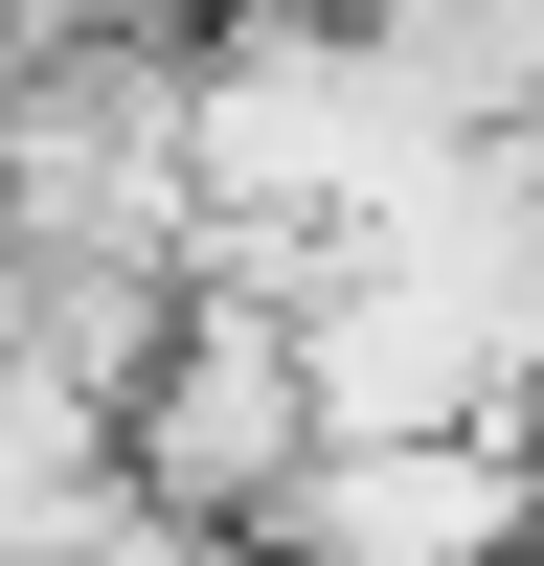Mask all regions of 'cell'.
<instances>
[{
    "label": "cell",
    "mask_w": 544,
    "mask_h": 566,
    "mask_svg": "<svg viewBox=\"0 0 544 566\" xmlns=\"http://www.w3.org/2000/svg\"><path fill=\"white\" fill-rule=\"evenodd\" d=\"M317 363H295V295H205L181 317V363L136 386V499L159 522H205V544H272L317 499Z\"/></svg>",
    "instance_id": "1"
},
{
    "label": "cell",
    "mask_w": 544,
    "mask_h": 566,
    "mask_svg": "<svg viewBox=\"0 0 544 566\" xmlns=\"http://www.w3.org/2000/svg\"><path fill=\"white\" fill-rule=\"evenodd\" d=\"M272 566H544V431H453V453H317V499L272 522Z\"/></svg>",
    "instance_id": "2"
},
{
    "label": "cell",
    "mask_w": 544,
    "mask_h": 566,
    "mask_svg": "<svg viewBox=\"0 0 544 566\" xmlns=\"http://www.w3.org/2000/svg\"><path fill=\"white\" fill-rule=\"evenodd\" d=\"M453 136H544V0H341Z\"/></svg>",
    "instance_id": "3"
},
{
    "label": "cell",
    "mask_w": 544,
    "mask_h": 566,
    "mask_svg": "<svg viewBox=\"0 0 544 566\" xmlns=\"http://www.w3.org/2000/svg\"><path fill=\"white\" fill-rule=\"evenodd\" d=\"M250 566H272V544H250Z\"/></svg>",
    "instance_id": "4"
}]
</instances>
